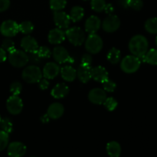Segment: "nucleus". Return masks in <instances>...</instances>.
I'll return each mask as SVG.
<instances>
[{
  "mask_svg": "<svg viewBox=\"0 0 157 157\" xmlns=\"http://www.w3.org/2000/svg\"><path fill=\"white\" fill-rule=\"evenodd\" d=\"M149 42L147 38L142 35H136L129 41V50L132 55L138 57L144 61V55L148 51Z\"/></svg>",
  "mask_w": 157,
  "mask_h": 157,
  "instance_id": "f257e3e1",
  "label": "nucleus"
},
{
  "mask_svg": "<svg viewBox=\"0 0 157 157\" xmlns=\"http://www.w3.org/2000/svg\"><path fill=\"white\" fill-rule=\"evenodd\" d=\"M9 63L15 67H22L25 66L29 61V55L26 54L25 51L14 49L9 52Z\"/></svg>",
  "mask_w": 157,
  "mask_h": 157,
  "instance_id": "f03ea898",
  "label": "nucleus"
},
{
  "mask_svg": "<svg viewBox=\"0 0 157 157\" xmlns=\"http://www.w3.org/2000/svg\"><path fill=\"white\" fill-rule=\"evenodd\" d=\"M22 79L29 84L38 83L42 78V71L37 65H29L21 73Z\"/></svg>",
  "mask_w": 157,
  "mask_h": 157,
  "instance_id": "7ed1b4c3",
  "label": "nucleus"
},
{
  "mask_svg": "<svg viewBox=\"0 0 157 157\" xmlns=\"http://www.w3.org/2000/svg\"><path fill=\"white\" fill-rule=\"evenodd\" d=\"M141 61L135 55H127L121 63V68L127 74H133L137 71L140 67Z\"/></svg>",
  "mask_w": 157,
  "mask_h": 157,
  "instance_id": "20e7f679",
  "label": "nucleus"
},
{
  "mask_svg": "<svg viewBox=\"0 0 157 157\" xmlns=\"http://www.w3.org/2000/svg\"><path fill=\"white\" fill-rule=\"evenodd\" d=\"M65 36L67 37L69 42L75 46L82 45L85 41L84 32L79 27H71L67 29Z\"/></svg>",
  "mask_w": 157,
  "mask_h": 157,
  "instance_id": "39448f33",
  "label": "nucleus"
},
{
  "mask_svg": "<svg viewBox=\"0 0 157 157\" xmlns=\"http://www.w3.org/2000/svg\"><path fill=\"white\" fill-rule=\"evenodd\" d=\"M104 43L101 37L96 33L90 34L85 41V48L90 54H98L102 49Z\"/></svg>",
  "mask_w": 157,
  "mask_h": 157,
  "instance_id": "423d86ee",
  "label": "nucleus"
},
{
  "mask_svg": "<svg viewBox=\"0 0 157 157\" xmlns=\"http://www.w3.org/2000/svg\"><path fill=\"white\" fill-rule=\"evenodd\" d=\"M6 107L11 114L18 115L22 111L23 102L18 95H12L6 101Z\"/></svg>",
  "mask_w": 157,
  "mask_h": 157,
  "instance_id": "0eeeda50",
  "label": "nucleus"
},
{
  "mask_svg": "<svg viewBox=\"0 0 157 157\" xmlns=\"http://www.w3.org/2000/svg\"><path fill=\"white\" fill-rule=\"evenodd\" d=\"M18 32V24L13 20H6L0 25V32L2 35L7 38L15 36Z\"/></svg>",
  "mask_w": 157,
  "mask_h": 157,
  "instance_id": "6e6552de",
  "label": "nucleus"
},
{
  "mask_svg": "<svg viewBox=\"0 0 157 157\" xmlns=\"http://www.w3.org/2000/svg\"><path fill=\"white\" fill-rule=\"evenodd\" d=\"M52 55L56 62L58 64H64V63H73L74 59L70 56L67 49L62 46H57L53 49Z\"/></svg>",
  "mask_w": 157,
  "mask_h": 157,
  "instance_id": "1a4fd4ad",
  "label": "nucleus"
},
{
  "mask_svg": "<svg viewBox=\"0 0 157 157\" xmlns=\"http://www.w3.org/2000/svg\"><path fill=\"white\" fill-rule=\"evenodd\" d=\"M121 26V20L116 15H109L103 21L102 28L107 33H113Z\"/></svg>",
  "mask_w": 157,
  "mask_h": 157,
  "instance_id": "9d476101",
  "label": "nucleus"
},
{
  "mask_svg": "<svg viewBox=\"0 0 157 157\" xmlns=\"http://www.w3.org/2000/svg\"><path fill=\"white\" fill-rule=\"evenodd\" d=\"M27 148L25 145L21 142H12L8 145L7 153L9 156L21 157L26 153Z\"/></svg>",
  "mask_w": 157,
  "mask_h": 157,
  "instance_id": "9b49d317",
  "label": "nucleus"
},
{
  "mask_svg": "<svg viewBox=\"0 0 157 157\" xmlns=\"http://www.w3.org/2000/svg\"><path fill=\"white\" fill-rule=\"evenodd\" d=\"M54 21L58 28L61 29H68L71 23L69 15L62 11H56L54 12Z\"/></svg>",
  "mask_w": 157,
  "mask_h": 157,
  "instance_id": "f8f14e48",
  "label": "nucleus"
},
{
  "mask_svg": "<svg viewBox=\"0 0 157 157\" xmlns=\"http://www.w3.org/2000/svg\"><path fill=\"white\" fill-rule=\"evenodd\" d=\"M107 98L106 91L101 88H94L90 90L88 94V99L92 104H103L105 99Z\"/></svg>",
  "mask_w": 157,
  "mask_h": 157,
  "instance_id": "ddd939ff",
  "label": "nucleus"
},
{
  "mask_svg": "<svg viewBox=\"0 0 157 157\" xmlns=\"http://www.w3.org/2000/svg\"><path fill=\"white\" fill-rule=\"evenodd\" d=\"M21 47L27 53H34L36 52L38 48V44L36 39L30 35H26L23 37L21 41Z\"/></svg>",
  "mask_w": 157,
  "mask_h": 157,
  "instance_id": "4468645a",
  "label": "nucleus"
},
{
  "mask_svg": "<svg viewBox=\"0 0 157 157\" xmlns=\"http://www.w3.org/2000/svg\"><path fill=\"white\" fill-rule=\"evenodd\" d=\"M60 67L55 62H48L44 66L42 71V75L44 78L48 79H54L60 73Z\"/></svg>",
  "mask_w": 157,
  "mask_h": 157,
  "instance_id": "2eb2a0df",
  "label": "nucleus"
},
{
  "mask_svg": "<svg viewBox=\"0 0 157 157\" xmlns=\"http://www.w3.org/2000/svg\"><path fill=\"white\" fill-rule=\"evenodd\" d=\"M101 26V21L96 15H91L85 21L84 28L86 32L89 34L97 33Z\"/></svg>",
  "mask_w": 157,
  "mask_h": 157,
  "instance_id": "dca6fc26",
  "label": "nucleus"
},
{
  "mask_svg": "<svg viewBox=\"0 0 157 157\" xmlns=\"http://www.w3.org/2000/svg\"><path fill=\"white\" fill-rule=\"evenodd\" d=\"M48 38L50 44H59L65 39V32L59 28L53 29L49 32Z\"/></svg>",
  "mask_w": 157,
  "mask_h": 157,
  "instance_id": "f3484780",
  "label": "nucleus"
},
{
  "mask_svg": "<svg viewBox=\"0 0 157 157\" xmlns=\"http://www.w3.org/2000/svg\"><path fill=\"white\" fill-rule=\"evenodd\" d=\"M64 106L58 102L53 103L48 107L47 110V114L52 120H58L64 114Z\"/></svg>",
  "mask_w": 157,
  "mask_h": 157,
  "instance_id": "a211bd4d",
  "label": "nucleus"
},
{
  "mask_svg": "<svg viewBox=\"0 0 157 157\" xmlns=\"http://www.w3.org/2000/svg\"><path fill=\"white\" fill-rule=\"evenodd\" d=\"M108 72L105 67L102 66H97L91 68V78L98 82L103 83L108 79Z\"/></svg>",
  "mask_w": 157,
  "mask_h": 157,
  "instance_id": "6ab92c4d",
  "label": "nucleus"
},
{
  "mask_svg": "<svg viewBox=\"0 0 157 157\" xmlns=\"http://www.w3.org/2000/svg\"><path fill=\"white\" fill-rule=\"evenodd\" d=\"M77 77L83 84L87 83L91 78V67L81 64L77 70Z\"/></svg>",
  "mask_w": 157,
  "mask_h": 157,
  "instance_id": "aec40b11",
  "label": "nucleus"
},
{
  "mask_svg": "<svg viewBox=\"0 0 157 157\" xmlns=\"http://www.w3.org/2000/svg\"><path fill=\"white\" fill-rule=\"evenodd\" d=\"M69 93V87L64 83H59L54 87L51 91V95L55 99H61L67 96Z\"/></svg>",
  "mask_w": 157,
  "mask_h": 157,
  "instance_id": "412c9836",
  "label": "nucleus"
},
{
  "mask_svg": "<svg viewBox=\"0 0 157 157\" xmlns=\"http://www.w3.org/2000/svg\"><path fill=\"white\" fill-rule=\"evenodd\" d=\"M60 72H61V78L67 82H71L77 78V71L72 66H64L61 68Z\"/></svg>",
  "mask_w": 157,
  "mask_h": 157,
  "instance_id": "4be33fe9",
  "label": "nucleus"
},
{
  "mask_svg": "<svg viewBox=\"0 0 157 157\" xmlns=\"http://www.w3.org/2000/svg\"><path fill=\"white\" fill-rule=\"evenodd\" d=\"M107 154L110 157H119L121 154V147L119 143L116 141H111L107 144Z\"/></svg>",
  "mask_w": 157,
  "mask_h": 157,
  "instance_id": "5701e85b",
  "label": "nucleus"
},
{
  "mask_svg": "<svg viewBox=\"0 0 157 157\" xmlns=\"http://www.w3.org/2000/svg\"><path fill=\"white\" fill-rule=\"evenodd\" d=\"M69 16H70L71 21H72L73 22H78V21H81L84 16V9L78 6H74L71 9Z\"/></svg>",
  "mask_w": 157,
  "mask_h": 157,
  "instance_id": "b1692460",
  "label": "nucleus"
},
{
  "mask_svg": "<svg viewBox=\"0 0 157 157\" xmlns=\"http://www.w3.org/2000/svg\"><path fill=\"white\" fill-rule=\"evenodd\" d=\"M107 58L109 62L112 64H117L121 59V51L116 48H112L107 53Z\"/></svg>",
  "mask_w": 157,
  "mask_h": 157,
  "instance_id": "393cba45",
  "label": "nucleus"
},
{
  "mask_svg": "<svg viewBox=\"0 0 157 157\" xmlns=\"http://www.w3.org/2000/svg\"><path fill=\"white\" fill-rule=\"evenodd\" d=\"M144 62H147L151 65H157V49L152 48L147 51L144 55Z\"/></svg>",
  "mask_w": 157,
  "mask_h": 157,
  "instance_id": "a878e982",
  "label": "nucleus"
},
{
  "mask_svg": "<svg viewBox=\"0 0 157 157\" xmlns=\"http://www.w3.org/2000/svg\"><path fill=\"white\" fill-rule=\"evenodd\" d=\"M146 31L150 34H157V18H150L146 21L144 25Z\"/></svg>",
  "mask_w": 157,
  "mask_h": 157,
  "instance_id": "bb28decb",
  "label": "nucleus"
},
{
  "mask_svg": "<svg viewBox=\"0 0 157 157\" xmlns=\"http://www.w3.org/2000/svg\"><path fill=\"white\" fill-rule=\"evenodd\" d=\"M19 32L24 35H29L34 30V25L30 21H25L18 25Z\"/></svg>",
  "mask_w": 157,
  "mask_h": 157,
  "instance_id": "cd10ccee",
  "label": "nucleus"
},
{
  "mask_svg": "<svg viewBox=\"0 0 157 157\" xmlns=\"http://www.w3.org/2000/svg\"><path fill=\"white\" fill-rule=\"evenodd\" d=\"M67 5V0H50L49 6L50 8L54 11H61L65 8Z\"/></svg>",
  "mask_w": 157,
  "mask_h": 157,
  "instance_id": "c85d7f7f",
  "label": "nucleus"
},
{
  "mask_svg": "<svg viewBox=\"0 0 157 157\" xmlns=\"http://www.w3.org/2000/svg\"><path fill=\"white\" fill-rule=\"evenodd\" d=\"M0 128L7 133H11L13 130V124L11 120L8 117L2 118L0 121Z\"/></svg>",
  "mask_w": 157,
  "mask_h": 157,
  "instance_id": "c756f323",
  "label": "nucleus"
},
{
  "mask_svg": "<svg viewBox=\"0 0 157 157\" xmlns=\"http://www.w3.org/2000/svg\"><path fill=\"white\" fill-rule=\"evenodd\" d=\"M105 0H90V6L94 12H101L106 6Z\"/></svg>",
  "mask_w": 157,
  "mask_h": 157,
  "instance_id": "7c9ffc66",
  "label": "nucleus"
},
{
  "mask_svg": "<svg viewBox=\"0 0 157 157\" xmlns=\"http://www.w3.org/2000/svg\"><path fill=\"white\" fill-rule=\"evenodd\" d=\"M103 104L108 111H113L114 110H116L118 106L117 101L113 98H107Z\"/></svg>",
  "mask_w": 157,
  "mask_h": 157,
  "instance_id": "2f4dec72",
  "label": "nucleus"
},
{
  "mask_svg": "<svg viewBox=\"0 0 157 157\" xmlns=\"http://www.w3.org/2000/svg\"><path fill=\"white\" fill-rule=\"evenodd\" d=\"M9 140V133L0 130V151H2L3 150H5L8 147Z\"/></svg>",
  "mask_w": 157,
  "mask_h": 157,
  "instance_id": "473e14b6",
  "label": "nucleus"
},
{
  "mask_svg": "<svg viewBox=\"0 0 157 157\" xmlns=\"http://www.w3.org/2000/svg\"><path fill=\"white\" fill-rule=\"evenodd\" d=\"M36 53L40 58H43V59H44V58H49L52 54V52L50 51V49L48 47H46V46H41V47H38Z\"/></svg>",
  "mask_w": 157,
  "mask_h": 157,
  "instance_id": "72a5a7b5",
  "label": "nucleus"
},
{
  "mask_svg": "<svg viewBox=\"0 0 157 157\" xmlns=\"http://www.w3.org/2000/svg\"><path fill=\"white\" fill-rule=\"evenodd\" d=\"M103 89L107 92H113L117 88V84L114 81H111L108 78L102 83Z\"/></svg>",
  "mask_w": 157,
  "mask_h": 157,
  "instance_id": "f704fd0d",
  "label": "nucleus"
},
{
  "mask_svg": "<svg viewBox=\"0 0 157 157\" xmlns=\"http://www.w3.org/2000/svg\"><path fill=\"white\" fill-rule=\"evenodd\" d=\"M22 90V85L18 81H15L10 86V92L12 95H19Z\"/></svg>",
  "mask_w": 157,
  "mask_h": 157,
  "instance_id": "c9c22d12",
  "label": "nucleus"
},
{
  "mask_svg": "<svg viewBox=\"0 0 157 157\" xmlns=\"http://www.w3.org/2000/svg\"><path fill=\"white\" fill-rule=\"evenodd\" d=\"M2 48L6 52H10L11 51L15 49V43L12 40L9 39V38H6V39L3 40L2 43Z\"/></svg>",
  "mask_w": 157,
  "mask_h": 157,
  "instance_id": "e433bc0d",
  "label": "nucleus"
},
{
  "mask_svg": "<svg viewBox=\"0 0 157 157\" xmlns=\"http://www.w3.org/2000/svg\"><path fill=\"white\" fill-rule=\"evenodd\" d=\"M128 6L133 10L140 11L144 7V2L143 0H129Z\"/></svg>",
  "mask_w": 157,
  "mask_h": 157,
  "instance_id": "4c0bfd02",
  "label": "nucleus"
},
{
  "mask_svg": "<svg viewBox=\"0 0 157 157\" xmlns=\"http://www.w3.org/2000/svg\"><path fill=\"white\" fill-rule=\"evenodd\" d=\"M81 64L90 66L92 64V57L90 54H84L81 58Z\"/></svg>",
  "mask_w": 157,
  "mask_h": 157,
  "instance_id": "58836bf2",
  "label": "nucleus"
},
{
  "mask_svg": "<svg viewBox=\"0 0 157 157\" xmlns=\"http://www.w3.org/2000/svg\"><path fill=\"white\" fill-rule=\"evenodd\" d=\"M38 87H39L41 90H44L49 87V82L48 81L47 78H41L39 81L38 82Z\"/></svg>",
  "mask_w": 157,
  "mask_h": 157,
  "instance_id": "ea45409f",
  "label": "nucleus"
},
{
  "mask_svg": "<svg viewBox=\"0 0 157 157\" xmlns=\"http://www.w3.org/2000/svg\"><path fill=\"white\" fill-rule=\"evenodd\" d=\"M10 6V0H0V12H5Z\"/></svg>",
  "mask_w": 157,
  "mask_h": 157,
  "instance_id": "a19ab883",
  "label": "nucleus"
},
{
  "mask_svg": "<svg viewBox=\"0 0 157 157\" xmlns=\"http://www.w3.org/2000/svg\"><path fill=\"white\" fill-rule=\"evenodd\" d=\"M29 59L32 62L35 63V64H38V63L40 62L41 58L37 55L36 52H34V53H30V55L29 56Z\"/></svg>",
  "mask_w": 157,
  "mask_h": 157,
  "instance_id": "79ce46f5",
  "label": "nucleus"
},
{
  "mask_svg": "<svg viewBox=\"0 0 157 157\" xmlns=\"http://www.w3.org/2000/svg\"><path fill=\"white\" fill-rule=\"evenodd\" d=\"M6 58H7L6 52L2 48L0 47V63L4 62L6 60Z\"/></svg>",
  "mask_w": 157,
  "mask_h": 157,
  "instance_id": "37998d69",
  "label": "nucleus"
},
{
  "mask_svg": "<svg viewBox=\"0 0 157 157\" xmlns=\"http://www.w3.org/2000/svg\"><path fill=\"white\" fill-rule=\"evenodd\" d=\"M113 9H114V8H113V5L110 3V4H106L104 11H105L106 13L108 14V15H111L112 12H113Z\"/></svg>",
  "mask_w": 157,
  "mask_h": 157,
  "instance_id": "c03bdc74",
  "label": "nucleus"
},
{
  "mask_svg": "<svg viewBox=\"0 0 157 157\" xmlns=\"http://www.w3.org/2000/svg\"><path fill=\"white\" fill-rule=\"evenodd\" d=\"M117 1L118 4H119L121 7L124 8V9H127V8H129V0H117Z\"/></svg>",
  "mask_w": 157,
  "mask_h": 157,
  "instance_id": "a18cd8bd",
  "label": "nucleus"
},
{
  "mask_svg": "<svg viewBox=\"0 0 157 157\" xmlns=\"http://www.w3.org/2000/svg\"><path fill=\"white\" fill-rule=\"evenodd\" d=\"M49 121H50V117H49L47 113L42 115V116L41 117V121L42 123H44V124H47V123L49 122Z\"/></svg>",
  "mask_w": 157,
  "mask_h": 157,
  "instance_id": "49530a36",
  "label": "nucleus"
},
{
  "mask_svg": "<svg viewBox=\"0 0 157 157\" xmlns=\"http://www.w3.org/2000/svg\"><path fill=\"white\" fill-rule=\"evenodd\" d=\"M156 46H157V36H156Z\"/></svg>",
  "mask_w": 157,
  "mask_h": 157,
  "instance_id": "de8ad7c7",
  "label": "nucleus"
},
{
  "mask_svg": "<svg viewBox=\"0 0 157 157\" xmlns=\"http://www.w3.org/2000/svg\"><path fill=\"white\" fill-rule=\"evenodd\" d=\"M1 120H2V117H1V116H0V121H1Z\"/></svg>",
  "mask_w": 157,
  "mask_h": 157,
  "instance_id": "09e8293b",
  "label": "nucleus"
},
{
  "mask_svg": "<svg viewBox=\"0 0 157 157\" xmlns=\"http://www.w3.org/2000/svg\"><path fill=\"white\" fill-rule=\"evenodd\" d=\"M84 1H88V0H84Z\"/></svg>",
  "mask_w": 157,
  "mask_h": 157,
  "instance_id": "8fccbe9b",
  "label": "nucleus"
}]
</instances>
